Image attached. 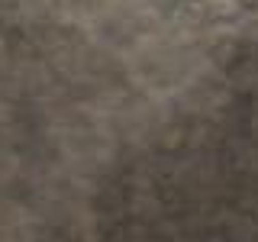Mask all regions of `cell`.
<instances>
[]
</instances>
